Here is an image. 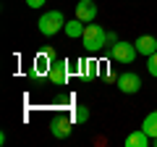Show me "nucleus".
Listing matches in <instances>:
<instances>
[{
  "label": "nucleus",
  "mask_w": 157,
  "mask_h": 147,
  "mask_svg": "<svg viewBox=\"0 0 157 147\" xmlns=\"http://www.w3.org/2000/svg\"><path fill=\"white\" fill-rule=\"evenodd\" d=\"M115 42H118V37L113 32H107V45H115Z\"/></svg>",
  "instance_id": "16"
},
{
  "label": "nucleus",
  "mask_w": 157,
  "mask_h": 147,
  "mask_svg": "<svg viewBox=\"0 0 157 147\" xmlns=\"http://www.w3.org/2000/svg\"><path fill=\"white\" fill-rule=\"evenodd\" d=\"M76 18H81L84 24L97 21V3L94 0H78L76 3Z\"/></svg>",
  "instance_id": "7"
},
{
  "label": "nucleus",
  "mask_w": 157,
  "mask_h": 147,
  "mask_svg": "<svg viewBox=\"0 0 157 147\" xmlns=\"http://www.w3.org/2000/svg\"><path fill=\"white\" fill-rule=\"evenodd\" d=\"M149 145H152V137L144 129H136L126 137V147H149Z\"/></svg>",
  "instance_id": "10"
},
{
  "label": "nucleus",
  "mask_w": 157,
  "mask_h": 147,
  "mask_svg": "<svg viewBox=\"0 0 157 147\" xmlns=\"http://www.w3.org/2000/svg\"><path fill=\"white\" fill-rule=\"evenodd\" d=\"M45 3H47V0H26V6H29V8H34V11H37V8H42Z\"/></svg>",
  "instance_id": "15"
},
{
  "label": "nucleus",
  "mask_w": 157,
  "mask_h": 147,
  "mask_svg": "<svg viewBox=\"0 0 157 147\" xmlns=\"http://www.w3.org/2000/svg\"><path fill=\"white\" fill-rule=\"evenodd\" d=\"M68 74H71V63L66 61V58H55L50 66V74H47V79H50V84L55 87H63L68 81Z\"/></svg>",
  "instance_id": "4"
},
{
  "label": "nucleus",
  "mask_w": 157,
  "mask_h": 147,
  "mask_svg": "<svg viewBox=\"0 0 157 147\" xmlns=\"http://www.w3.org/2000/svg\"><path fill=\"white\" fill-rule=\"evenodd\" d=\"M152 145H155V147H157V137H152Z\"/></svg>",
  "instance_id": "17"
},
{
  "label": "nucleus",
  "mask_w": 157,
  "mask_h": 147,
  "mask_svg": "<svg viewBox=\"0 0 157 147\" xmlns=\"http://www.w3.org/2000/svg\"><path fill=\"white\" fill-rule=\"evenodd\" d=\"M52 61H55V58H52L47 50H45V53H37V58H34V66H32V71H29V79H32V81L45 79L47 74H50Z\"/></svg>",
  "instance_id": "5"
},
{
  "label": "nucleus",
  "mask_w": 157,
  "mask_h": 147,
  "mask_svg": "<svg viewBox=\"0 0 157 147\" xmlns=\"http://www.w3.org/2000/svg\"><path fill=\"white\" fill-rule=\"evenodd\" d=\"M81 45H84L86 53H100L102 47L107 45V32L100 26V24H86L84 34H81Z\"/></svg>",
  "instance_id": "1"
},
{
  "label": "nucleus",
  "mask_w": 157,
  "mask_h": 147,
  "mask_svg": "<svg viewBox=\"0 0 157 147\" xmlns=\"http://www.w3.org/2000/svg\"><path fill=\"white\" fill-rule=\"evenodd\" d=\"M134 45H136V50H139V55L149 58V55H155V53H157V37H152V34H141Z\"/></svg>",
  "instance_id": "9"
},
{
  "label": "nucleus",
  "mask_w": 157,
  "mask_h": 147,
  "mask_svg": "<svg viewBox=\"0 0 157 147\" xmlns=\"http://www.w3.org/2000/svg\"><path fill=\"white\" fill-rule=\"evenodd\" d=\"M141 129H144V131H147L149 137H157V110H152V113H149V116L144 118Z\"/></svg>",
  "instance_id": "12"
},
{
  "label": "nucleus",
  "mask_w": 157,
  "mask_h": 147,
  "mask_svg": "<svg viewBox=\"0 0 157 147\" xmlns=\"http://www.w3.org/2000/svg\"><path fill=\"white\" fill-rule=\"evenodd\" d=\"M37 29L45 34V37H55L58 32H63V29H66V16H63L60 11H47V13H42V16H39Z\"/></svg>",
  "instance_id": "2"
},
{
  "label": "nucleus",
  "mask_w": 157,
  "mask_h": 147,
  "mask_svg": "<svg viewBox=\"0 0 157 147\" xmlns=\"http://www.w3.org/2000/svg\"><path fill=\"white\" fill-rule=\"evenodd\" d=\"M71 131H73V121H68V118H52L50 121V134L55 139H68Z\"/></svg>",
  "instance_id": "8"
},
{
  "label": "nucleus",
  "mask_w": 157,
  "mask_h": 147,
  "mask_svg": "<svg viewBox=\"0 0 157 147\" xmlns=\"http://www.w3.org/2000/svg\"><path fill=\"white\" fill-rule=\"evenodd\" d=\"M115 84H118V89L123 92V95H136V92L141 89V79H139V74H134V71L121 74L115 79Z\"/></svg>",
  "instance_id": "6"
},
{
  "label": "nucleus",
  "mask_w": 157,
  "mask_h": 147,
  "mask_svg": "<svg viewBox=\"0 0 157 147\" xmlns=\"http://www.w3.org/2000/svg\"><path fill=\"white\" fill-rule=\"evenodd\" d=\"M139 50H136L134 42H126V40H118L115 45H110V58L115 63H134Z\"/></svg>",
  "instance_id": "3"
},
{
  "label": "nucleus",
  "mask_w": 157,
  "mask_h": 147,
  "mask_svg": "<svg viewBox=\"0 0 157 147\" xmlns=\"http://www.w3.org/2000/svg\"><path fill=\"white\" fill-rule=\"evenodd\" d=\"M89 121V110H86L84 105H78L76 110H73V124H86Z\"/></svg>",
  "instance_id": "13"
},
{
  "label": "nucleus",
  "mask_w": 157,
  "mask_h": 147,
  "mask_svg": "<svg viewBox=\"0 0 157 147\" xmlns=\"http://www.w3.org/2000/svg\"><path fill=\"white\" fill-rule=\"evenodd\" d=\"M84 29H86V24L81 21V18H73V21H66V37H71V40H78L81 34H84Z\"/></svg>",
  "instance_id": "11"
},
{
  "label": "nucleus",
  "mask_w": 157,
  "mask_h": 147,
  "mask_svg": "<svg viewBox=\"0 0 157 147\" xmlns=\"http://www.w3.org/2000/svg\"><path fill=\"white\" fill-rule=\"evenodd\" d=\"M147 71H149L152 76L157 79V53H155V55H149V58H147Z\"/></svg>",
  "instance_id": "14"
}]
</instances>
